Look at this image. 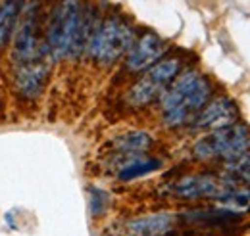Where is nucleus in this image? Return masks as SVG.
<instances>
[{
    "mask_svg": "<svg viewBox=\"0 0 250 236\" xmlns=\"http://www.w3.org/2000/svg\"><path fill=\"white\" fill-rule=\"evenodd\" d=\"M214 83L196 67L183 69L158 100L166 129H183L192 123L198 112L212 100Z\"/></svg>",
    "mask_w": 250,
    "mask_h": 236,
    "instance_id": "f257e3e1",
    "label": "nucleus"
},
{
    "mask_svg": "<svg viewBox=\"0 0 250 236\" xmlns=\"http://www.w3.org/2000/svg\"><path fill=\"white\" fill-rule=\"evenodd\" d=\"M135 39V25L125 16H120L118 12H110L106 16L100 14L87 46V56L96 65L108 69L125 58Z\"/></svg>",
    "mask_w": 250,
    "mask_h": 236,
    "instance_id": "f03ea898",
    "label": "nucleus"
},
{
    "mask_svg": "<svg viewBox=\"0 0 250 236\" xmlns=\"http://www.w3.org/2000/svg\"><path fill=\"white\" fill-rule=\"evenodd\" d=\"M83 0H56L44 25V56L56 63L69 59L73 39L81 18Z\"/></svg>",
    "mask_w": 250,
    "mask_h": 236,
    "instance_id": "7ed1b4c3",
    "label": "nucleus"
},
{
    "mask_svg": "<svg viewBox=\"0 0 250 236\" xmlns=\"http://www.w3.org/2000/svg\"><path fill=\"white\" fill-rule=\"evenodd\" d=\"M183 58L181 56H164L158 59L154 65H150L146 71L141 73V77L127 89L125 92V104L133 110L146 108L150 104H156L167 87L175 81V77L183 71Z\"/></svg>",
    "mask_w": 250,
    "mask_h": 236,
    "instance_id": "20e7f679",
    "label": "nucleus"
},
{
    "mask_svg": "<svg viewBox=\"0 0 250 236\" xmlns=\"http://www.w3.org/2000/svg\"><path fill=\"white\" fill-rule=\"evenodd\" d=\"M250 150V125L237 121L235 125L210 131L192 144V156L198 161H233Z\"/></svg>",
    "mask_w": 250,
    "mask_h": 236,
    "instance_id": "39448f33",
    "label": "nucleus"
},
{
    "mask_svg": "<svg viewBox=\"0 0 250 236\" xmlns=\"http://www.w3.org/2000/svg\"><path fill=\"white\" fill-rule=\"evenodd\" d=\"M41 2L29 0L23 6L18 27L12 35V52L10 58L14 67L23 65L44 56V27L41 23Z\"/></svg>",
    "mask_w": 250,
    "mask_h": 236,
    "instance_id": "423d86ee",
    "label": "nucleus"
},
{
    "mask_svg": "<svg viewBox=\"0 0 250 236\" xmlns=\"http://www.w3.org/2000/svg\"><path fill=\"white\" fill-rule=\"evenodd\" d=\"M169 46L167 42L154 31H143L137 33V39L129 52L124 58V67L127 73L137 75L146 71L150 65H154L158 59H162L167 54Z\"/></svg>",
    "mask_w": 250,
    "mask_h": 236,
    "instance_id": "0eeeda50",
    "label": "nucleus"
},
{
    "mask_svg": "<svg viewBox=\"0 0 250 236\" xmlns=\"http://www.w3.org/2000/svg\"><path fill=\"white\" fill-rule=\"evenodd\" d=\"M227 180L223 175H214V173H190L179 177L171 184V194L194 202V200H212L216 202L225 190Z\"/></svg>",
    "mask_w": 250,
    "mask_h": 236,
    "instance_id": "6e6552de",
    "label": "nucleus"
},
{
    "mask_svg": "<svg viewBox=\"0 0 250 236\" xmlns=\"http://www.w3.org/2000/svg\"><path fill=\"white\" fill-rule=\"evenodd\" d=\"M237 121H241V112L235 100L229 98L227 94H218V96H212V100L198 112V116L192 119L190 127L196 131L210 133V131L235 125Z\"/></svg>",
    "mask_w": 250,
    "mask_h": 236,
    "instance_id": "1a4fd4ad",
    "label": "nucleus"
},
{
    "mask_svg": "<svg viewBox=\"0 0 250 236\" xmlns=\"http://www.w3.org/2000/svg\"><path fill=\"white\" fill-rule=\"evenodd\" d=\"M48 75H50V61L46 58L16 65V73H14L16 90L25 100H37L48 83Z\"/></svg>",
    "mask_w": 250,
    "mask_h": 236,
    "instance_id": "9d476101",
    "label": "nucleus"
},
{
    "mask_svg": "<svg viewBox=\"0 0 250 236\" xmlns=\"http://www.w3.org/2000/svg\"><path fill=\"white\" fill-rule=\"evenodd\" d=\"M175 227V215L162 211L129 219L122 227V236H166Z\"/></svg>",
    "mask_w": 250,
    "mask_h": 236,
    "instance_id": "9b49d317",
    "label": "nucleus"
},
{
    "mask_svg": "<svg viewBox=\"0 0 250 236\" xmlns=\"http://www.w3.org/2000/svg\"><path fill=\"white\" fill-rule=\"evenodd\" d=\"M25 0H0V48L8 44L18 27Z\"/></svg>",
    "mask_w": 250,
    "mask_h": 236,
    "instance_id": "f8f14e48",
    "label": "nucleus"
},
{
    "mask_svg": "<svg viewBox=\"0 0 250 236\" xmlns=\"http://www.w3.org/2000/svg\"><path fill=\"white\" fill-rule=\"evenodd\" d=\"M160 167H162V159L152 157V156H146V154H139L133 159H129L125 165H122L116 171V175H118L120 180L127 182V180H133V178L145 177V175H148V173L160 169Z\"/></svg>",
    "mask_w": 250,
    "mask_h": 236,
    "instance_id": "ddd939ff",
    "label": "nucleus"
},
{
    "mask_svg": "<svg viewBox=\"0 0 250 236\" xmlns=\"http://www.w3.org/2000/svg\"><path fill=\"white\" fill-rule=\"evenodd\" d=\"M154 144V138L145 131H129L112 140L114 154L116 152H148Z\"/></svg>",
    "mask_w": 250,
    "mask_h": 236,
    "instance_id": "4468645a",
    "label": "nucleus"
},
{
    "mask_svg": "<svg viewBox=\"0 0 250 236\" xmlns=\"http://www.w3.org/2000/svg\"><path fill=\"white\" fill-rule=\"evenodd\" d=\"M108 206V194L96 186H91V213L93 217H100Z\"/></svg>",
    "mask_w": 250,
    "mask_h": 236,
    "instance_id": "2eb2a0df",
    "label": "nucleus"
},
{
    "mask_svg": "<svg viewBox=\"0 0 250 236\" xmlns=\"http://www.w3.org/2000/svg\"><path fill=\"white\" fill-rule=\"evenodd\" d=\"M237 178H239V180H243L245 184H249V186H250V167L247 169V171H243V173H241Z\"/></svg>",
    "mask_w": 250,
    "mask_h": 236,
    "instance_id": "dca6fc26",
    "label": "nucleus"
}]
</instances>
